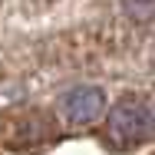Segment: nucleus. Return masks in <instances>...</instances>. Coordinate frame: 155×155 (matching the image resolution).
<instances>
[{"label":"nucleus","instance_id":"nucleus-1","mask_svg":"<svg viewBox=\"0 0 155 155\" xmlns=\"http://www.w3.org/2000/svg\"><path fill=\"white\" fill-rule=\"evenodd\" d=\"M145 132H149V112L135 99L125 96V99H119L109 109V116H106V135H109L112 145L132 149V145H139L145 139Z\"/></svg>","mask_w":155,"mask_h":155},{"label":"nucleus","instance_id":"nucleus-3","mask_svg":"<svg viewBox=\"0 0 155 155\" xmlns=\"http://www.w3.org/2000/svg\"><path fill=\"white\" fill-rule=\"evenodd\" d=\"M122 7H125V13L132 20H139V23H145V20L155 17V0H122Z\"/></svg>","mask_w":155,"mask_h":155},{"label":"nucleus","instance_id":"nucleus-4","mask_svg":"<svg viewBox=\"0 0 155 155\" xmlns=\"http://www.w3.org/2000/svg\"><path fill=\"white\" fill-rule=\"evenodd\" d=\"M152 125H155V109H152Z\"/></svg>","mask_w":155,"mask_h":155},{"label":"nucleus","instance_id":"nucleus-2","mask_svg":"<svg viewBox=\"0 0 155 155\" xmlns=\"http://www.w3.org/2000/svg\"><path fill=\"white\" fill-rule=\"evenodd\" d=\"M102 109H106V96L96 86H76V89L63 93V99H60V112H63V119L69 125L96 122L102 116Z\"/></svg>","mask_w":155,"mask_h":155}]
</instances>
